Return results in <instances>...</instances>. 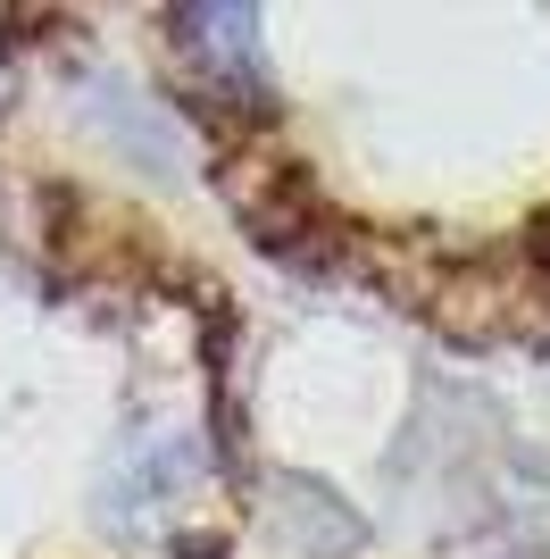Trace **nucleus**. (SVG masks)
I'll use <instances>...</instances> for the list:
<instances>
[{
  "label": "nucleus",
  "instance_id": "nucleus-1",
  "mask_svg": "<svg viewBox=\"0 0 550 559\" xmlns=\"http://www.w3.org/2000/svg\"><path fill=\"white\" fill-rule=\"evenodd\" d=\"M176 50L208 93H259V0H176Z\"/></svg>",
  "mask_w": 550,
  "mask_h": 559
}]
</instances>
